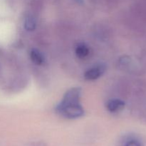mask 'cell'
I'll use <instances>...</instances> for the list:
<instances>
[{"label":"cell","instance_id":"6da1fadb","mask_svg":"<svg viewBox=\"0 0 146 146\" xmlns=\"http://www.w3.org/2000/svg\"><path fill=\"white\" fill-rule=\"evenodd\" d=\"M81 88H72L64 95L62 101L56 106L58 113L66 118H78L84 114V110L80 104Z\"/></svg>","mask_w":146,"mask_h":146},{"label":"cell","instance_id":"7a4b0ae2","mask_svg":"<svg viewBox=\"0 0 146 146\" xmlns=\"http://www.w3.org/2000/svg\"><path fill=\"white\" fill-rule=\"evenodd\" d=\"M106 65L104 64H100L96 65V66L90 68L88 71H86L84 74V77L86 80L88 81H94L100 78L104 74L106 71Z\"/></svg>","mask_w":146,"mask_h":146},{"label":"cell","instance_id":"3957f363","mask_svg":"<svg viewBox=\"0 0 146 146\" xmlns=\"http://www.w3.org/2000/svg\"><path fill=\"white\" fill-rule=\"evenodd\" d=\"M106 106L110 112L115 113L122 110L125 106V103L120 99H112L108 101Z\"/></svg>","mask_w":146,"mask_h":146},{"label":"cell","instance_id":"277c9868","mask_svg":"<svg viewBox=\"0 0 146 146\" xmlns=\"http://www.w3.org/2000/svg\"><path fill=\"white\" fill-rule=\"evenodd\" d=\"M30 57L33 63L36 65H41L44 62V57L43 54L37 49H32L30 54Z\"/></svg>","mask_w":146,"mask_h":146},{"label":"cell","instance_id":"5b68a950","mask_svg":"<svg viewBox=\"0 0 146 146\" xmlns=\"http://www.w3.org/2000/svg\"><path fill=\"white\" fill-rule=\"evenodd\" d=\"M89 54V48L85 44H79L76 48V54L80 58H84Z\"/></svg>","mask_w":146,"mask_h":146},{"label":"cell","instance_id":"8992f818","mask_svg":"<svg viewBox=\"0 0 146 146\" xmlns=\"http://www.w3.org/2000/svg\"><path fill=\"white\" fill-rule=\"evenodd\" d=\"M24 27L29 31H31L35 29L36 28V21L33 17H29L26 19L24 22Z\"/></svg>","mask_w":146,"mask_h":146},{"label":"cell","instance_id":"52a82bcc","mask_svg":"<svg viewBox=\"0 0 146 146\" xmlns=\"http://www.w3.org/2000/svg\"><path fill=\"white\" fill-rule=\"evenodd\" d=\"M124 146H142V145L138 140L131 139L130 141H127Z\"/></svg>","mask_w":146,"mask_h":146},{"label":"cell","instance_id":"ba28073f","mask_svg":"<svg viewBox=\"0 0 146 146\" xmlns=\"http://www.w3.org/2000/svg\"><path fill=\"white\" fill-rule=\"evenodd\" d=\"M28 146H46V144L44 143L36 142V143H32L29 144Z\"/></svg>","mask_w":146,"mask_h":146}]
</instances>
